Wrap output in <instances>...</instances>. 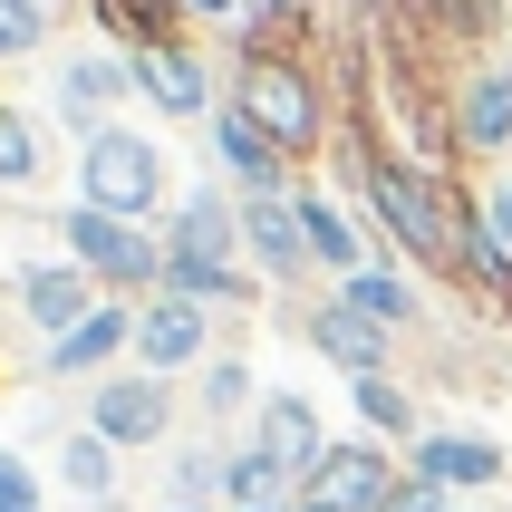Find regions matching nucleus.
<instances>
[{
    "label": "nucleus",
    "mask_w": 512,
    "mask_h": 512,
    "mask_svg": "<svg viewBox=\"0 0 512 512\" xmlns=\"http://www.w3.org/2000/svg\"><path fill=\"white\" fill-rule=\"evenodd\" d=\"M223 107H242L261 136H271L290 165H300V174H310L319 155L339 145V87L319 78V58H310V49H281V58H232Z\"/></svg>",
    "instance_id": "f257e3e1"
},
{
    "label": "nucleus",
    "mask_w": 512,
    "mask_h": 512,
    "mask_svg": "<svg viewBox=\"0 0 512 512\" xmlns=\"http://www.w3.org/2000/svg\"><path fill=\"white\" fill-rule=\"evenodd\" d=\"M78 203L126 213V223H165L174 213L165 145L145 136V126H97V136H78Z\"/></svg>",
    "instance_id": "f03ea898"
},
{
    "label": "nucleus",
    "mask_w": 512,
    "mask_h": 512,
    "mask_svg": "<svg viewBox=\"0 0 512 512\" xmlns=\"http://www.w3.org/2000/svg\"><path fill=\"white\" fill-rule=\"evenodd\" d=\"M58 242H68V261H78L107 300H155V290H165V232H155V223L68 203V213H58Z\"/></svg>",
    "instance_id": "7ed1b4c3"
},
{
    "label": "nucleus",
    "mask_w": 512,
    "mask_h": 512,
    "mask_svg": "<svg viewBox=\"0 0 512 512\" xmlns=\"http://www.w3.org/2000/svg\"><path fill=\"white\" fill-rule=\"evenodd\" d=\"M455 155H464V174H503V155H512V49L455 68Z\"/></svg>",
    "instance_id": "20e7f679"
},
{
    "label": "nucleus",
    "mask_w": 512,
    "mask_h": 512,
    "mask_svg": "<svg viewBox=\"0 0 512 512\" xmlns=\"http://www.w3.org/2000/svg\"><path fill=\"white\" fill-rule=\"evenodd\" d=\"M174 416H184V397H174V377H145V368H116L87 387V426L107 435L116 455H136V445H165Z\"/></svg>",
    "instance_id": "39448f33"
},
{
    "label": "nucleus",
    "mask_w": 512,
    "mask_h": 512,
    "mask_svg": "<svg viewBox=\"0 0 512 512\" xmlns=\"http://www.w3.org/2000/svg\"><path fill=\"white\" fill-rule=\"evenodd\" d=\"M213 319H223V310L174 300V290L136 300V368L145 377H194V368H213V358H223V348H213Z\"/></svg>",
    "instance_id": "423d86ee"
},
{
    "label": "nucleus",
    "mask_w": 512,
    "mask_h": 512,
    "mask_svg": "<svg viewBox=\"0 0 512 512\" xmlns=\"http://www.w3.org/2000/svg\"><path fill=\"white\" fill-rule=\"evenodd\" d=\"M397 484H406V445H387V435H339L300 493H310V503H329V512H377Z\"/></svg>",
    "instance_id": "0eeeda50"
},
{
    "label": "nucleus",
    "mask_w": 512,
    "mask_h": 512,
    "mask_svg": "<svg viewBox=\"0 0 512 512\" xmlns=\"http://www.w3.org/2000/svg\"><path fill=\"white\" fill-rule=\"evenodd\" d=\"M242 261H252L271 290H310L319 281L310 232H300V203L290 194H242Z\"/></svg>",
    "instance_id": "6e6552de"
},
{
    "label": "nucleus",
    "mask_w": 512,
    "mask_h": 512,
    "mask_svg": "<svg viewBox=\"0 0 512 512\" xmlns=\"http://www.w3.org/2000/svg\"><path fill=\"white\" fill-rule=\"evenodd\" d=\"M290 203H300V232H310V261H319V281H348V271H368L377 261V232L358 203H339L319 174H300L290 184Z\"/></svg>",
    "instance_id": "1a4fd4ad"
},
{
    "label": "nucleus",
    "mask_w": 512,
    "mask_h": 512,
    "mask_svg": "<svg viewBox=\"0 0 512 512\" xmlns=\"http://www.w3.org/2000/svg\"><path fill=\"white\" fill-rule=\"evenodd\" d=\"M300 339H310L339 377H397V339H387L377 319H358L348 300H329V290L300 300Z\"/></svg>",
    "instance_id": "9d476101"
},
{
    "label": "nucleus",
    "mask_w": 512,
    "mask_h": 512,
    "mask_svg": "<svg viewBox=\"0 0 512 512\" xmlns=\"http://www.w3.org/2000/svg\"><path fill=\"white\" fill-rule=\"evenodd\" d=\"M406 474H426V484H445V493L464 503V493L512 484V445H493V435H445V426H426L416 445H406Z\"/></svg>",
    "instance_id": "9b49d317"
},
{
    "label": "nucleus",
    "mask_w": 512,
    "mask_h": 512,
    "mask_svg": "<svg viewBox=\"0 0 512 512\" xmlns=\"http://www.w3.org/2000/svg\"><path fill=\"white\" fill-rule=\"evenodd\" d=\"M136 97L155 116H174V126H213V107H223V87H213V68H203V49L194 39H174V49H145L136 58Z\"/></svg>",
    "instance_id": "f8f14e48"
},
{
    "label": "nucleus",
    "mask_w": 512,
    "mask_h": 512,
    "mask_svg": "<svg viewBox=\"0 0 512 512\" xmlns=\"http://www.w3.org/2000/svg\"><path fill=\"white\" fill-rule=\"evenodd\" d=\"M136 97V58L126 49H78L68 68H58V116L78 126V136H97V126H116V107Z\"/></svg>",
    "instance_id": "ddd939ff"
},
{
    "label": "nucleus",
    "mask_w": 512,
    "mask_h": 512,
    "mask_svg": "<svg viewBox=\"0 0 512 512\" xmlns=\"http://www.w3.org/2000/svg\"><path fill=\"white\" fill-rule=\"evenodd\" d=\"M252 445H261L271 464H281L290 484H310V474H319V455H329L339 435L319 426V406H310V397H290V387H271V397L252 406Z\"/></svg>",
    "instance_id": "4468645a"
},
{
    "label": "nucleus",
    "mask_w": 512,
    "mask_h": 512,
    "mask_svg": "<svg viewBox=\"0 0 512 512\" xmlns=\"http://www.w3.org/2000/svg\"><path fill=\"white\" fill-rule=\"evenodd\" d=\"M116 358H136V300H97L68 339H49L39 368L49 377H116Z\"/></svg>",
    "instance_id": "2eb2a0df"
},
{
    "label": "nucleus",
    "mask_w": 512,
    "mask_h": 512,
    "mask_svg": "<svg viewBox=\"0 0 512 512\" xmlns=\"http://www.w3.org/2000/svg\"><path fill=\"white\" fill-rule=\"evenodd\" d=\"M155 232H165V252H174V261H242V194H213V184H194V194L174 203Z\"/></svg>",
    "instance_id": "dca6fc26"
},
{
    "label": "nucleus",
    "mask_w": 512,
    "mask_h": 512,
    "mask_svg": "<svg viewBox=\"0 0 512 512\" xmlns=\"http://www.w3.org/2000/svg\"><path fill=\"white\" fill-rule=\"evenodd\" d=\"M397 10L435 39L445 68H474V58L503 49V0H397Z\"/></svg>",
    "instance_id": "f3484780"
},
{
    "label": "nucleus",
    "mask_w": 512,
    "mask_h": 512,
    "mask_svg": "<svg viewBox=\"0 0 512 512\" xmlns=\"http://www.w3.org/2000/svg\"><path fill=\"white\" fill-rule=\"evenodd\" d=\"M329 300H348L358 319H377L387 339H406V329H426V281L406 271V261L377 252L368 271H348V281H329Z\"/></svg>",
    "instance_id": "a211bd4d"
},
{
    "label": "nucleus",
    "mask_w": 512,
    "mask_h": 512,
    "mask_svg": "<svg viewBox=\"0 0 512 512\" xmlns=\"http://www.w3.org/2000/svg\"><path fill=\"white\" fill-rule=\"evenodd\" d=\"M213 155H223V174L242 184V194H290V184H300V165H290L242 107H213Z\"/></svg>",
    "instance_id": "6ab92c4d"
},
{
    "label": "nucleus",
    "mask_w": 512,
    "mask_h": 512,
    "mask_svg": "<svg viewBox=\"0 0 512 512\" xmlns=\"http://www.w3.org/2000/svg\"><path fill=\"white\" fill-rule=\"evenodd\" d=\"M97 300H107V290L87 281L78 261H29V271H20V310H29V329H39V339H68Z\"/></svg>",
    "instance_id": "aec40b11"
},
{
    "label": "nucleus",
    "mask_w": 512,
    "mask_h": 512,
    "mask_svg": "<svg viewBox=\"0 0 512 512\" xmlns=\"http://www.w3.org/2000/svg\"><path fill=\"white\" fill-rule=\"evenodd\" d=\"M78 10L107 29V49H126V58L194 39V10H184V0H78Z\"/></svg>",
    "instance_id": "412c9836"
},
{
    "label": "nucleus",
    "mask_w": 512,
    "mask_h": 512,
    "mask_svg": "<svg viewBox=\"0 0 512 512\" xmlns=\"http://www.w3.org/2000/svg\"><path fill=\"white\" fill-rule=\"evenodd\" d=\"M281 49H310V0H242L232 58H281Z\"/></svg>",
    "instance_id": "4be33fe9"
},
{
    "label": "nucleus",
    "mask_w": 512,
    "mask_h": 512,
    "mask_svg": "<svg viewBox=\"0 0 512 512\" xmlns=\"http://www.w3.org/2000/svg\"><path fill=\"white\" fill-rule=\"evenodd\" d=\"M281 503H300V484L261 445H232L223 455V512H281Z\"/></svg>",
    "instance_id": "5701e85b"
},
{
    "label": "nucleus",
    "mask_w": 512,
    "mask_h": 512,
    "mask_svg": "<svg viewBox=\"0 0 512 512\" xmlns=\"http://www.w3.org/2000/svg\"><path fill=\"white\" fill-rule=\"evenodd\" d=\"M348 406H358V426L387 435V445H416V435H426V406L406 397L397 377H348Z\"/></svg>",
    "instance_id": "b1692460"
},
{
    "label": "nucleus",
    "mask_w": 512,
    "mask_h": 512,
    "mask_svg": "<svg viewBox=\"0 0 512 512\" xmlns=\"http://www.w3.org/2000/svg\"><path fill=\"white\" fill-rule=\"evenodd\" d=\"M58 484L78 493V503H116V445L97 426H78L68 445H58Z\"/></svg>",
    "instance_id": "393cba45"
},
{
    "label": "nucleus",
    "mask_w": 512,
    "mask_h": 512,
    "mask_svg": "<svg viewBox=\"0 0 512 512\" xmlns=\"http://www.w3.org/2000/svg\"><path fill=\"white\" fill-rule=\"evenodd\" d=\"M194 406L213 416V426H232V416H252V406H261V387H252L242 358H213V368H194Z\"/></svg>",
    "instance_id": "a878e982"
},
{
    "label": "nucleus",
    "mask_w": 512,
    "mask_h": 512,
    "mask_svg": "<svg viewBox=\"0 0 512 512\" xmlns=\"http://www.w3.org/2000/svg\"><path fill=\"white\" fill-rule=\"evenodd\" d=\"M39 174H49V145H39V126H29L20 107H0V184H10V194H29Z\"/></svg>",
    "instance_id": "bb28decb"
},
{
    "label": "nucleus",
    "mask_w": 512,
    "mask_h": 512,
    "mask_svg": "<svg viewBox=\"0 0 512 512\" xmlns=\"http://www.w3.org/2000/svg\"><path fill=\"white\" fill-rule=\"evenodd\" d=\"M58 29V0H0V68L10 58H39Z\"/></svg>",
    "instance_id": "cd10ccee"
},
{
    "label": "nucleus",
    "mask_w": 512,
    "mask_h": 512,
    "mask_svg": "<svg viewBox=\"0 0 512 512\" xmlns=\"http://www.w3.org/2000/svg\"><path fill=\"white\" fill-rule=\"evenodd\" d=\"M174 503H223V455H213V445L174 455Z\"/></svg>",
    "instance_id": "c85d7f7f"
},
{
    "label": "nucleus",
    "mask_w": 512,
    "mask_h": 512,
    "mask_svg": "<svg viewBox=\"0 0 512 512\" xmlns=\"http://www.w3.org/2000/svg\"><path fill=\"white\" fill-rule=\"evenodd\" d=\"M377 512H455V493H445V484H426V474H406V484L387 493Z\"/></svg>",
    "instance_id": "c756f323"
},
{
    "label": "nucleus",
    "mask_w": 512,
    "mask_h": 512,
    "mask_svg": "<svg viewBox=\"0 0 512 512\" xmlns=\"http://www.w3.org/2000/svg\"><path fill=\"white\" fill-rule=\"evenodd\" d=\"M0 512H39V474L20 455H0Z\"/></svg>",
    "instance_id": "7c9ffc66"
},
{
    "label": "nucleus",
    "mask_w": 512,
    "mask_h": 512,
    "mask_svg": "<svg viewBox=\"0 0 512 512\" xmlns=\"http://www.w3.org/2000/svg\"><path fill=\"white\" fill-rule=\"evenodd\" d=\"M484 213H493V232H503V242H512V165H503V174H493V184H484Z\"/></svg>",
    "instance_id": "2f4dec72"
},
{
    "label": "nucleus",
    "mask_w": 512,
    "mask_h": 512,
    "mask_svg": "<svg viewBox=\"0 0 512 512\" xmlns=\"http://www.w3.org/2000/svg\"><path fill=\"white\" fill-rule=\"evenodd\" d=\"M194 20H242V0H184Z\"/></svg>",
    "instance_id": "473e14b6"
},
{
    "label": "nucleus",
    "mask_w": 512,
    "mask_h": 512,
    "mask_svg": "<svg viewBox=\"0 0 512 512\" xmlns=\"http://www.w3.org/2000/svg\"><path fill=\"white\" fill-rule=\"evenodd\" d=\"M290 512H329V503H310V493H300V503H290Z\"/></svg>",
    "instance_id": "72a5a7b5"
},
{
    "label": "nucleus",
    "mask_w": 512,
    "mask_h": 512,
    "mask_svg": "<svg viewBox=\"0 0 512 512\" xmlns=\"http://www.w3.org/2000/svg\"><path fill=\"white\" fill-rule=\"evenodd\" d=\"M174 512H223V503H174Z\"/></svg>",
    "instance_id": "f704fd0d"
},
{
    "label": "nucleus",
    "mask_w": 512,
    "mask_h": 512,
    "mask_svg": "<svg viewBox=\"0 0 512 512\" xmlns=\"http://www.w3.org/2000/svg\"><path fill=\"white\" fill-rule=\"evenodd\" d=\"M281 512H290V503H281Z\"/></svg>",
    "instance_id": "c9c22d12"
},
{
    "label": "nucleus",
    "mask_w": 512,
    "mask_h": 512,
    "mask_svg": "<svg viewBox=\"0 0 512 512\" xmlns=\"http://www.w3.org/2000/svg\"><path fill=\"white\" fill-rule=\"evenodd\" d=\"M455 512H464V503H455Z\"/></svg>",
    "instance_id": "e433bc0d"
}]
</instances>
